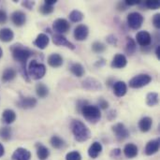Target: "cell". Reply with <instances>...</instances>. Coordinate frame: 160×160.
<instances>
[{"mask_svg": "<svg viewBox=\"0 0 160 160\" xmlns=\"http://www.w3.org/2000/svg\"><path fill=\"white\" fill-rule=\"evenodd\" d=\"M81 113L82 114L84 119L86 121H88L89 123H91V124H97L101 119L100 109L98 106H95V105L87 104L86 106H84L82 109Z\"/></svg>", "mask_w": 160, "mask_h": 160, "instance_id": "3", "label": "cell"}, {"mask_svg": "<svg viewBox=\"0 0 160 160\" xmlns=\"http://www.w3.org/2000/svg\"><path fill=\"white\" fill-rule=\"evenodd\" d=\"M137 51V44L136 41L131 37H127L126 42V52L128 55H133Z\"/></svg>", "mask_w": 160, "mask_h": 160, "instance_id": "28", "label": "cell"}, {"mask_svg": "<svg viewBox=\"0 0 160 160\" xmlns=\"http://www.w3.org/2000/svg\"><path fill=\"white\" fill-rule=\"evenodd\" d=\"M47 68L46 66L42 63H38L37 60L30 61L28 68H27V73L29 78H32L33 80H40L42 79L46 74Z\"/></svg>", "mask_w": 160, "mask_h": 160, "instance_id": "4", "label": "cell"}, {"mask_svg": "<svg viewBox=\"0 0 160 160\" xmlns=\"http://www.w3.org/2000/svg\"><path fill=\"white\" fill-rule=\"evenodd\" d=\"M102 145L98 142H95L91 144V146L88 149V156L91 158H97L102 152Z\"/></svg>", "mask_w": 160, "mask_h": 160, "instance_id": "22", "label": "cell"}, {"mask_svg": "<svg viewBox=\"0 0 160 160\" xmlns=\"http://www.w3.org/2000/svg\"><path fill=\"white\" fill-rule=\"evenodd\" d=\"M139 149L136 144L134 143H128L124 148V155L128 158H134L138 156Z\"/></svg>", "mask_w": 160, "mask_h": 160, "instance_id": "21", "label": "cell"}, {"mask_svg": "<svg viewBox=\"0 0 160 160\" xmlns=\"http://www.w3.org/2000/svg\"><path fill=\"white\" fill-rule=\"evenodd\" d=\"M2 56H3V50H2V48L0 47V59L2 58Z\"/></svg>", "mask_w": 160, "mask_h": 160, "instance_id": "53", "label": "cell"}, {"mask_svg": "<svg viewBox=\"0 0 160 160\" xmlns=\"http://www.w3.org/2000/svg\"><path fill=\"white\" fill-rule=\"evenodd\" d=\"M66 160H82V156L77 151H72L67 154Z\"/></svg>", "mask_w": 160, "mask_h": 160, "instance_id": "38", "label": "cell"}, {"mask_svg": "<svg viewBox=\"0 0 160 160\" xmlns=\"http://www.w3.org/2000/svg\"><path fill=\"white\" fill-rule=\"evenodd\" d=\"M14 38V33L10 28L0 29V40L3 42H9Z\"/></svg>", "mask_w": 160, "mask_h": 160, "instance_id": "26", "label": "cell"}, {"mask_svg": "<svg viewBox=\"0 0 160 160\" xmlns=\"http://www.w3.org/2000/svg\"><path fill=\"white\" fill-rule=\"evenodd\" d=\"M4 154H5V148H4L3 144H2V143H0V158H1V157H3V156H4Z\"/></svg>", "mask_w": 160, "mask_h": 160, "instance_id": "52", "label": "cell"}, {"mask_svg": "<svg viewBox=\"0 0 160 160\" xmlns=\"http://www.w3.org/2000/svg\"><path fill=\"white\" fill-rule=\"evenodd\" d=\"M108 120L109 121H112V120H114L115 118H116V111H114V110H112V111H110L109 112V113H108Z\"/></svg>", "mask_w": 160, "mask_h": 160, "instance_id": "46", "label": "cell"}, {"mask_svg": "<svg viewBox=\"0 0 160 160\" xmlns=\"http://www.w3.org/2000/svg\"><path fill=\"white\" fill-rule=\"evenodd\" d=\"M16 75H17V72H16L15 69H13L11 68H8L3 71L1 80H2L3 82H8L12 81L13 79H15Z\"/></svg>", "mask_w": 160, "mask_h": 160, "instance_id": "27", "label": "cell"}, {"mask_svg": "<svg viewBox=\"0 0 160 160\" xmlns=\"http://www.w3.org/2000/svg\"><path fill=\"white\" fill-rule=\"evenodd\" d=\"M127 8H128V7L126 6V4H125L124 2H119V3L117 4V8H118V10H120V11L126 10Z\"/></svg>", "mask_w": 160, "mask_h": 160, "instance_id": "49", "label": "cell"}, {"mask_svg": "<svg viewBox=\"0 0 160 160\" xmlns=\"http://www.w3.org/2000/svg\"><path fill=\"white\" fill-rule=\"evenodd\" d=\"M51 145L54 149H61L62 147H64L65 142L62 138H60L58 136H52L51 138Z\"/></svg>", "mask_w": 160, "mask_h": 160, "instance_id": "33", "label": "cell"}, {"mask_svg": "<svg viewBox=\"0 0 160 160\" xmlns=\"http://www.w3.org/2000/svg\"><path fill=\"white\" fill-rule=\"evenodd\" d=\"M52 42L54 45L56 46H63V47H67L70 50H75L76 46L70 42L69 40H68V38L63 36V35H59V34H55L52 36Z\"/></svg>", "mask_w": 160, "mask_h": 160, "instance_id": "11", "label": "cell"}, {"mask_svg": "<svg viewBox=\"0 0 160 160\" xmlns=\"http://www.w3.org/2000/svg\"><path fill=\"white\" fill-rule=\"evenodd\" d=\"M153 24L157 29H160V14L157 13L155 14L154 18H153Z\"/></svg>", "mask_w": 160, "mask_h": 160, "instance_id": "41", "label": "cell"}, {"mask_svg": "<svg viewBox=\"0 0 160 160\" xmlns=\"http://www.w3.org/2000/svg\"><path fill=\"white\" fill-rule=\"evenodd\" d=\"M87 104H88V101H87V100H83V99L78 100V102H77V110H78V112H81L82 109L84 106H86Z\"/></svg>", "mask_w": 160, "mask_h": 160, "instance_id": "43", "label": "cell"}, {"mask_svg": "<svg viewBox=\"0 0 160 160\" xmlns=\"http://www.w3.org/2000/svg\"><path fill=\"white\" fill-rule=\"evenodd\" d=\"M159 102V96L156 92H150L146 96V104L149 107H155Z\"/></svg>", "mask_w": 160, "mask_h": 160, "instance_id": "31", "label": "cell"}, {"mask_svg": "<svg viewBox=\"0 0 160 160\" xmlns=\"http://www.w3.org/2000/svg\"><path fill=\"white\" fill-rule=\"evenodd\" d=\"M70 71H71V73L74 76H76L78 78L82 77L84 75V73H85V70H84L83 66L82 64H80V63H74V64H72L70 66Z\"/></svg>", "mask_w": 160, "mask_h": 160, "instance_id": "29", "label": "cell"}, {"mask_svg": "<svg viewBox=\"0 0 160 160\" xmlns=\"http://www.w3.org/2000/svg\"><path fill=\"white\" fill-rule=\"evenodd\" d=\"M22 6L24 7V8H27V9H32L33 7L35 6V2H34V1H30V0L23 1V2L22 3Z\"/></svg>", "mask_w": 160, "mask_h": 160, "instance_id": "44", "label": "cell"}, {"mask_svg": "<svg viewBox=\"0 0 160 160\" xmlns=\"http://www.w3.org/2000/svg\"><path fill=\"white\" fill-rule=\"evenodd\" d=\"M64 63L63 57L59 54V53H52L51 55H49L48 57V64L50 67L53 68H60Z\"/></svg>", "mask_w": 160, "mask_h": 160, "instance_id": "20", "label": "cell"}, {"mask_svg": "<svg viewBox=\"0 0 160 160\" xmlns=\"http://www.w3.org/2000/svg\"><path fill=\"white\" fill-rule=\"evenodd\" d=\"M112 130L114 133L117 141H119V142H123V141L127 140L129 137L128 129L122 123H117V124L113 125L112 127Z\"/></svg>", "mask_w": 160, "mask_h": 160, "instance_id": "7", "label": "cell"}, {"mask_svg": "<svg viewBox=\"0 0 160 160\" xmlns=\"http://www.w3.org/2000/svg\"><path fill=\"white\" fill-rule=\"evenodd\" d=\"M68 18H69V20H70L72 22H82V21L83 20L84 14H83L82 11L78 10V9H74V10H72V11L69 13Z\"/></svg>", "mask_w": 160, "mask_h": 160, "instance_id": "32", "label": "cell"}, {"mask_svg": "<svg viewBox=\"0 0 160 160\" xmlns=\"http://www.w3.org/2000/svg\"><path fill=\"white\" fill-rule=\"evenodd\" d=\"M11 158L13 160H30L31 158V153L27 149L24 148H17L14 153L12 154Z\"/></svg>", "mask_w": 160, "mask_h": 160, "instance_id": "18", "label": "cell"}, {"mask_svg": "<svg viewBox=\"0 0 160 160\" xmlns=\"http://www.w3.org/2000/svg\"><path fill=\"white\" fill-rule=\"evenodd\" d=\"M56 0H45L44 1V4H46V5H49V6H53V5H55L56 4Z\"/></svg>", "mask_w": 160, "mask_h": 160, "instance_id": "50", "label": "cell"}, {"mask_svg": "<svg viewBox=\"0 0 160 160\" xmlns=\"http://www.w3.org/2000/svg\"><path fill=\"white\" fill-rule=\"evenodd\" d=\"M16 120V113L13 110L7 109L2 113V121L6 125H10Z\"/></svg>", "mask_w": 160, "mask_h": 160, "instance_id": "24", "label": "cell"}, {"mask_svg": "<svg viewBox=\"0 0 160 160\" xmlns=\"http://www.w3.org/2000/svg\"><path fill=\"white\" fill-rule=\"evenodd\" d=\"M121 153H122V151H121V149H119V148H117V149H113L112 152H111V157L112 158H119L120 157V155H121Z\"/></svg>", "mask_w": 160, "mask_h": 160, "instance_id": "45", "label": "cell"}, {"mask_svg": "<svg viewBox=\"0 0 160 160\" xmlns=\"http://www.w3.org/2000/svg\"><path fill=\"white\" fill-rule=\"evenodd\" d=\"M144 5H145L148 8L153 9V10L159 8V7H160L159 1H158V0H153V1H151V0H147V1H145V2H144Z\"/></svg>", "mask_w": 160, "mask_h": 160, "instance_id": "37", "label": "cell"}, {"mask_svg": "<svg viewBox=\"0 0 160 160\" xmlns=\"http://www.w3.org/2000/svg\"><path fill=\"white\" fill-rule=\"evenodd\" d=\"M152 35L148 31H140L136 35L137 43L142 46V48H146L152 43Z\"/></svg>", "mask_w": 160, "mask_h": 160, "instance_id": "9", "label": "cell"}, {"mask_svg": "<svg viewBox=\"0 0 160 160\" xmlns=\"http://www.w3.org/2000/svg\"><path fill=\"white\" fill-rule=\"evenodd\" d=\"M107 49V46L100 42V41H95L93 44H92V51L96 53H101V52H104Z\"/></svg>", "mask_w": 160, "mask_h": 160, "instance_id": "34", "label": "cell"}, {"mask_svg": "<svg viewBox=\"0 0 160 160\" xmlns=\"http://www.w3.org/2000/svg\"><path fill=\"white\" fill-rule=\"evenodd\" d=\"M10 51H11V54H12L14 61H16L20 64V67H21L20 71L22 73V78L27 82H29L30 78H29L28 73H27L26 64H27L28 59L32 55H34V52L31 49L27 48L26 46H24L21 43H16V44L12 45L10 47Z\"/></svg>", "mask_w": 160, "mask_h": 160, "instance_id": "1", "label": "cell"}, {"mask_svg": "<svg viewBox=\"0 0 160 160\" xmlns=\"http://www.w3.org/2000/svg\"><path fill=\"white\" fill-rule=\"evenodd\" d=\"M106 40H107V42H108L109 44H111V45H112V46H117L118 39H117V38H116L114 35H112V34L109 35V36L106 38Z\"/></svg>", "mask_w": 160, "mask_h": 160, "instance_id": "40", "label": "cell"}, {"mask_svg": "<svg viewBox=\"0 0 160 160\" xmlns=\"http://www.w3.org/2000/svg\"><path fill=\"white\" fill-rule=\"evenodd\" d=\"M98 107L101 110H107L109 108V102L104 99L103 98H99L98 99Z\"/></svg>", "mask_w": 160, "mask_h": 160, "instance_id": "39", "label": "cell"}, {"mask_svg": "<svg viewBox=\"0 0 160 160\" xmlns=\"http://www.w3.org/2000/svg\"><path fill=\"white\" fill-rule=\"evenodd\" d=\"M11 22L14 25L21 27L25 24L26 22V15L24 12L21 10H16L11 14Z\"/></svg>", "mask_w": 160, "mask_h": 160, "instance_id": "14", "label": "cell"}, {"mask_svg": "<svg viewBox=\"0 0 160 160\" xmlns=\"http://www.w3.org/2000/svg\"><path fill=\"white\" fill-rule=\"evenodd\" d=\"M70 28V24L69 22L64 18H59L56 19L53 23H52V29L54 32H56V34L59 35H63L65 33H67Z\"/></svg>", "mask_w": 160, "mask_h": 160, "instance_id": "8", "label": "cell"}, {"mask_svg": "<svg viewBox=\"0 0 160 160\" xmlns=\"http://www.w3.org/2000/svg\"><path fill=\"white\" fill-rule=\"evenodd\" d=\"M153 126V119L149 116L142 117L139 122V128L142 132H148Z\"/></svg>", "mask_w": 160, "mask_h": 160, "instance_id": "23", "label": "cell"}, {"mask_svg": "<svg viewBox=\"0 0 160 160\" xmlns=\"http://www.w3.org/2000/svg\"><path fill=\"white\" fill-rule=\"evenodd\" d=\"M54 10V8L53 6H49V5H46V4H43L40 6L39 8V12L43 15H49L51 13H52Z\"/></svg>", "mask_w": 160, "mask_h": 160, "instance_id": "36", "label": "cell"}, {"mask_svg": "<svg viewBox=\"0 0 160 160\" xmlns=\"http://www.w3.org/2000/svg\"><path fill=\"white\" fill-rule=\"evenodd\" d=\"M38 101L35 98L32 97H26V98H20V100L17 102V106L21 109H24V110H28V109H32L37 105Z\"/></svg>", "mask_w": 160, "mask_h": 160, "instance_id": "15", "label": "cell"}, {"mask_svg": "<svg viewBox=\"0 0 160 160\" xmlns=\"http://www.w3.org/2000/svg\"><path fill=\"white\" fill-rule=\"evenodd\" d=\"M71 131L75 140L79 142H84L91 138V131L87 126L80 120H73L71 123Z\"/></svg>", "mask_w": 160, "mask_h": 160, "instance_id": "2", "label": "cell"}, {"mask_svg": "<svg viewBox=\"0 0 160 160\" xmlns=\"http://www.w3.org/2000/svg\"><path fill=\"white\" fill-rule=\"evenodd\" d=\"M7 21H8V15H7L6 11L3 9H0V24L6 23Z\"/></svg>", "mask_w": 160, "mask_h": 160, "instance_id": "42", "label": "cell"}, {"mask_svg": "<svg viewBox=\"0 0 160 160\" xmlns=\"http://www.w3.org/2000/svg\"><path fill=\"white\" fill-rule=\"evenodd\" d=\"M124 3L126 4L127 7H128V6L130 7V6H135V5L141 4V1H136V0H126Z\"/></svg>", "mask_w": 160, "mask_h": 160, "instance_id": "47", "label": "cell"}, {"mask_svg": "<svg viewBox=\"0 0 160 160\" xmlns=\"http://www.w3.org/2000/svg\"><path fill=\"white\" fill-rule=\"evenodd\" d=\"M152 81V77L148 74H139L134 76L128 82V85L130 88L133 89H139L142 88L146 85H148Z\"/></svg>", "mask_w": 160, "mask_h": 160, "instance_id": "5", "label": "cell"}, {"mask_svg": "<svg viewBox=\"0 0 160 160\" xmlns=\"http://www.w3.org/2000/svg\"><path fill=\"white\" fill-rule=\"evenodd\" d=\"M105 64H106L105 59L101 58V59H99V60H98V61H97V63L95 64V66H96L97 68H101V67H103Z\"/></svg>", "mask_w": 160, "mask_h": 160, "instance_id": "48", "label": "cell"}, {"mask_svg": "<svg viewBox=\"0 0 160 160\" xmlns=\"http://www.w3.org/2000/svg\"><path fill=\"white\" fill-rule=\"evenodd\" d=\"M82 88L89 90V91H98L102 89V84L101 82L92 77H88L86 79H84V81H82Z\"/></svg>", "mask_w": 160, "mask_h": 160, "instance_id": "10", "label": "cell"}, {"mask_svg": "<svg viewBox=\"0 0 160 160\" xmlns=\"http://www.w3.org/2000/svg\"><path fill=\"white\" fill-rule=\"evenodd\" d=\"M156 55H157L158 59L160 61V45H158L156 48Z\"/></svg>", "mask_w": 160, "mask_h": 160, "instance_id": "51", "label": "cell"}, {"mask_svg": "<svg viewBox=\"0 0 160 160\" xmlns=\"http://www.w3.org/2000/svg\"><path fill=\"white\" fill-rule=\"evenodd\" d=\"M11 128H8V127H5V128H0V138L5 141V142H8L10 140L11 138Z\"/></svg>", "mask_w": 160, "mask_h": 160, "instance_id": "35", "label": "cell"}, {"mask_svg": "<svg viewBox=\"0 0 160 160\" xmlns=\"http://www.w3.org/2000/svg\"><path fill=\"white\" fill-rule=\"evenodd\" d=\"M36 148H37V156L39 160H46L49 156H50V151L49 149L44 146L41 143H37L36 144Z\"/></svg>", "mask_w": 160, "mask_h": 160, "instance_id": "25", "label": "cell"}, {"mask_svg": "<svg viewBox=\"0 0 160 160\" xmlns=\"http://www.w3.org/2000/svg\"><path fill=\"white\" fill-rule=\"evenodd\" d=\"M36 94L39 98H45L49 95V88L42 82L36 85Z\"/></svg>", "mask_w": 160, "mask_h": 160, "instance_id": "30", "label": "cell"}, {"mask_svg": "<svg viewBox=\"0 0 160 160\" xmlns=\"http://www.w3.org/2000/svg\"><path fill=\"white\" fill-rule=\"evenodd\" d=\"M89 35V29L85 24H79L75 27L73 36L74 38L78 41H83L87 38Z\"/></svg>", "mask_w": 160, "mask_h": 160, "instance_id": "12", "label": "cell"}, {"mask_svg": "<svg viewBox=\"0 0 160 160\" xmlns=\"http://www.w3.org/2000/svg\"><path fill=\"white\" fill-rule=\"evenodd\" d=\"M49 42H50L49 37L44 33H40L37 36V38L34 41V45L37 46L40 50H44L48 47Z\"/></svg>", "mask_w": 160, "mask_h": 160, "instance_id": "19", "label": "cell"}, {"mask_svg": "<svg viewBox=\"0 0 160 160\" xmlns=\"http://www.w3.org/2000/svg\"><path fill=\"white\" fill-rule=\"evenodd\" d=\"M127 65H128V59H127L126 55L122 54V53L115 54L114 57L112 58V63H111L112 68H117V69L124 68Z\"/></svg>", "mask_w": 160, "mask_h": 160, "instance_id": "13", "label": "cell"}, {"mask_svg": "<svg viewBox=\"0 0 160 160\" xmlns=\"http://www.w3.org/2000/svg\"><path fill=\"white\" fill-rule=\"evenodd\" d=\"M159 139H156V140H152V141L148 142L145 148H144L145 155L146 156H153V155L157 154L159 150Z\"/></svg>", "mask_w": 160, "mask_h": 160, "instance_id": "16", "label": "cell"}, {"mask_svg": "<svg viewBox=\"0 0 160 160\" xmlns=\"http://www.w3.org/2000/svg\"><path fill=\"white\" fill-rule=\"evenodd\" d=\"M143 22H144V17L140 12H137V11L129 13L127 18L128 25L133 30L140 29L142 27Z\"/></svg>", "mask_w": 160, "mask_h": 160, "instance_id": "6", "label": "cell"}, {"mask_svg": "<svg viewBox=\"0 0 160 160\" xmlns=\"http://www.w3.org/2000/svg\"><path fill=\"white\" fill-rule=\"evenodd\" d=\"M112 88H113V93L117 98L124 97L128 92V85L123 81H118L114 82L112 85Z\"/></svg>", "mask_w": 160, "mask_h": 160, "instance_id": "17", "label": "cell"}]
</instances>
